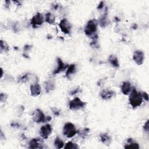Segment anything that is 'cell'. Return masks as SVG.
I'll list each match as a JSON object with an SVG mask.
<instances>
[{
  "label": "cell",
  "instance_id": "obj_29",
  "mask_svg": "<svg viewBox=\"0 0 149 149\" xmlns=\"http://www.w3.org/2000/svg\"><path fill=\"white\" fill-rule=\"evenodd\" d=\"M79 92H80V88L79 87H77V88H76L73 90H72L70 93H69V94L70 95H73L77 93H78Z\"/></svg>",
  "mask_w": 149,
  "mask_h": 149
},
{
  "label": "cell",
  "instance_id": "obj_10",
  "mask_svg": "<svg viewBox=\"0 0 149 149\" xmlns=\"http://www.w3.org/2000/svg\"><path fill=\"white\" fill-rule=\"evenodd\" d=\"M56 61H57V66H56V68L52 72L53 75H55L63 71L64 69H66L69 66L68 64H65L60 58H58Z\"/></svg>",
  "mask_w": 149,
  "mask_h": 149
},
{
  "label": "cell",
  "instance_id": "obj_30",
  "mask_svg": "<svg viewBox=\"0 0 149 149\" xmlns=\"http://www.w3.org/2000/svg\"><path fill=\"white\" fill-rule=\"evenodd\" d=\"M143 129L144 131H146V132H148V120H147L146 122L144 123L143 126Z\"/></svg>",
  "mask_w": 149,
  "mask_h": 149
},
{
  "label": "cell",
  "instance_id": "obj_2",
  "mask_svg": "<svg viewBox=\"0 0 149 149\" xmlns=\"http://www.w3.org/2000/svg\"><path fill=\"white\" fill-rule=\"evenodd\" d=\"M97 26H98V22H97L96 20L95 19L90 20L87 22L84 28L85 34L90 37L96 34L95 33L97 32Z\"/></svg>",
  "mask_w": 149,
  "mask_h": 149
},
{
  "label": "cell",
  "instance_id": "obj_5",
  "mask_svg": "<svg viewBox=\"0 0 149 149\" xmlns=\"http://www.w3.org/2000/svg\"><path fill=\"white\" fill-rule=\"evenodd\" d=\"M33 120L37 123L45 122L46 116L40 109H36L33 113Z\"/></svg>",
  "mask_w": 149,
  "mask_h": 149
},
{
  "label": "cell",
  "instance_id": "obj_12",
  "mask_svg": "<svg viewBox=\"0 0 149 149\" xmlns=\"http://www.w3.org/2000/svg\"><path fill=\"white\" fill-rule=\"evenodd\" d=\"M29 148L31 149H41L44 148V146L40 139L34 138L32 139L29 143Z\"/></svg>",
  "mask_w": 149,
  "mask_h": 149
},
{
  "label": "cell",
  "instance_id": "obj_37",
  "mask_svg": "<svg viewBox=\"0 0 149 149\" xmlns=\"http://www.w3.org/2000/svg\"><path fill=\"white\" fill-rule=\"evenodd\" d=\"M3 76V70H2V69L1 68V77H2Z\"/></svg>",
  "mask_w": 149,
  "mask_h": 149
},
{
  "label": "cell",
  "instance_id": "obj_31",
  "mask_svg": "<svg viewBox=\"0 0 149 149\" xmlns=\"http://www.w3.org/2000/svg\"><path fill=\"white\" fill-rule=\"evenodd\" d=\"M32 48V46L31 45H25L24 47V51L25 52H26L27 51H29Z\"/></svg>",
  "mask_w": 149,
  "mask_h": 149
},
{
  "label": "cell",
  "instance_id": "obj_24",
  "mask_svg": "<svg viewBox=\"0 0 149 149\" xmlns=\"http://www.w3.org/2000/svg\"><path fill=\"white\" fill-rule=\"evenodd\" d=\"M89 131H90V129L88 128L85 127V128H83L77 131V133L79 136L81 138H85L87 136Z\"/></svg>",
  "mask_w": 149,
  "mask_h": 149
},
{
  "label": "cell",
  "instance_id": "obj_36",
  "mask_svg": "<svg viewBox=\"0 0 149 149\" xmlns=\"http://www.w3.org/2000/svg\"><path fill=\"white\" fill-rule=\"evenodd\" d=\"M58 6H59V5L56 3H55V4H52V7L54 9H56L58 8Z\"/></svg>",
  "mask_w": 149,
  "mask_h": 149
},
{
  "label": "cell",
  "instance_id": "obj_16",
  "mask_svg": "<svg viewBox=\"0 0 149 149\" xmlns=\"http://www.w3.org/2000/svg\"><path fill=\"white\" fill-rule=\"evenodd\" d=\"M44 87L46 93H48L52 91H53L55 88V83L54 81L49 80L45 81L44 83Z\"/></svg>",
  "mask_w": 149,
  "mask_h": 149
},
{
  "label": "cell",
  "instance_id": "obj_7",
  "mask_svg": "<svg viewBox=\"0 0 149 149\" xmlns=\"http://www.w3.org/2000/svg\"><path fill=\"white\" fill-rule=\"evenodd\" d=\"M59 27L61 29V30L66 34H68L70 33L71 30H72V25L66 19H62L59 23Z\"/></svg>",
  "mask_w": 149,
  "mask_h": 149
},
{
  "label": "cell",
  "instance_id": "obj_33",
  "mask_svg": "<svg viewBox=\"0 0 149 149\" xmlns=\"http://www.w3.org/2000/svg\"><path fill=\"white\" fill-rule=\"evenodd\" d=\"M104 2L103 1H101L99 4L98 5V6H97V9L98 10H100V9H102L103 8H104Z\"/></svg>",
  "mask_w": 149,
  "mask_h": 149
},
{
  "label": "cell",
  "instance_id": "obj_35",
  "mask_svg": "<svg viewBox=\"0 0 149 149\" xmlns=\"http://www.w3.org/2000/svg\"><path fill=\"white\" fill-rule=\"evenodd\" d=\"M52 111H53L54 114L56 116H58L60 113V111L59 110H58L56 108H55L54 109H52Z\"/></svg>",
  "mask_w": 149,
  "mask_h": 149
},
{
  "label": "cell",
  "instance_id": "obj_34",
  "mask_svg": "<svg viewBox=\"0 0 149 149\" xmlns=\"http://www.w3.org/2000/svg\"><path fill=\"white\" fill-rule=\"evenodd\" d=\"M11 126L14 127H17L19 128L20 127V125L17 122H13L11 123Z\"/></svg>",
  "mask_w": 149,
  "mask_h": 149
},
{
  "label": "cell",
  "instance_id": "obj_27",
  "mask_svg": "<svg viewBox=\"0 0 149 149\" xmlns=\"http://www.w3.org/2000/svg\"><path fill=\"white\" fill-rule=\"evenodd\" d=\"M8 98V95L5 93H1L0 94V101L1 102H5Z\"/></svg>",
  "mask_w": 149,
  "mask_h": 149
},
{
  "label": "cell",
  "instance_id": "obj_20",
  "mask_svg": "<svg viewBox=\"0 0 149 149\" xmlns=\"http://www.w3.org/2000/svg\"><path fill=\"white\" fill-rule=\"evenodd\" d=\"M44 19L45 21L49 24H54L55 22V16L51 12H48L45 14Z\"/></svg>",
  "mask_w": 149,
  "mask_h": 149
},
{
  "label": "cell",
  "instance_id": "obj_17",
  "mask_svg": "<svg viewBox=\"0 0 149 149\" xmlns=\"http://www.w3.org/2000/svg\"><path fill=\"white\" fill-rule=\"evenodd\" d=\"M132 90L131 84L129 81H124L121 86V91L124 95H128Z\"/></svg>",
  "mask_w": 149,
  "mask_h": 149
},
{
  "label": "cell",
  "instance_id": "obj_3",
  "mask_svg": "<svg viewBox=\"0 0 149 149\" xmlns=\"http://www.w3.org/2000/svg\"><path fill=\"white\" fill-rule=\"evenodd\" d=\"M77 133L74 125L71 122L66 123L63 127V134L68 138H72Z\"/></svg>",
  "mask_w": 149,
  "mask_h": 149
},
{
  "label": "cell",
  "instance_id": "obj_22",
  "mask_svg": "<svg viewBox=\"0 0 149 149\" xmlns=\"http://www.w3.org/2000/svg\"><path fill=\"white\" fill-rule=\"evenodd\" d=\"M64 142L63 140L59 137H56L54 140V146L56 148L60 149L63 147H64Z\"/></svg>",
  "mask_w": 149,
  "mask_h": 149
},
{
  "label": "cell",
  "instance_id": "obj_11",
  "mask_svg": "<svg viewBox=\"0 0 149 149\" xmlns=\"http://www.w3.org/2000/svg\"><path fill=\"white\" fill-rule=\"evenodd\" d=\"M100 95L102 99L104 100H108L111 99L115 95V92L112 90L109 89L102 90L100 92Z\"/></svg>",
  "mask_w": 149,
  "mask_h": 149
},
{
  "label": "cell",
  "instance_id": "obj_28",
  "mask_svg": "<svg viewBox=\"0 0 149 149\" xmlns=\"http://www.w3.org/2000/svg\"><path fill=\"white\" fill-rule=\"evenodd\" d=\"M90 45L91 47L93 48H99V44H98V42L97 40H93V41L90 43Z\"/></svg>",
  "mask_w": 149,
  "mask_h": 149
},
{
  "label": "cell",
  "instance_id": "obj_23",
  "mask_svg": "<svg viewBox=\"0 0 149 149\" xmlns=\"http://www.w3.org/2000/svg\"><path fill=\"white\" fill-rule=\"evenodd\" d=\"M32 74H30V73H26L22 75L19 79V81L22 83H25L27 82L29 79H30V77Z\"/></svg>",
  "mask_w": 149,
  "mask_h": 149
},
{
  "label": "cell",
  "instance_id": "obj_14",
  "mask_svg": "<svg viewBox=\"0 0 149 149\" xmlns=\"http://www.w3.org/2000/svg\"><path fill=\"white\" fill-rule=\"evenodd\" d=\"M101 141L106 146H110L112 142L111 136L107 133H102L100 134Z\"/></svg>",
  "mask_w": 149,
  "mask_h": 149
},
{
  "label": "cell",
  "instance_id": "obj_4",
  "mask_svg": "<svg viewBox=\"0 0 149 149\" xmlns=\"http://www.w3.org/2000/svg\"><path fill=\"white\" fill-rule=\"evenodd\" d=\"M86 103L83 101L79 97H75L69 102V108L70 110L77 111L83 108L86 106Z\"/></svg>",
  "mask_w": 149,
  "mask_h": 149
},
{
  "label": "cell",
  "instance_id": "obj_18",
  "mask_svg": "<svg viewBox=\"0 0 149 149\" xmlns=\"http://www.w3.org/2000/svg\"><path fill=\"white\" fill-rule=\"evenodd\" d=\"M77 71V67L76 65L74 63H72L69 65L68 68H67L66 72V77L68 79H70L71 76L74 74Z\"/></svg>",
  "mask_w": 149,
  "mask_h": 149
},
{
  "label": "cell",
  "instance_id": "obj_9",
  "mask_svg": "<svg viewBox=\"0 0 149 149\" xmlns=\"http://www.w3.org/2000/svg\"><path fill=\"white\" fill-rule=\"evenodd\" d=\"M133 59L134 62L138 65L143 63L144 60V54L141 50H136L133 55Z\"/></svg>",
  "mask_w": 149,
  "mask_h": 149
},
{
  "label": "cell",
  "instance_id": "obj_13",
  "mask_svg": "<svg viewBox=\"0 0 149 149\" xmlns=\"http://www.w3.org/2000/svg\"><path fill=\"white\" fill-rule=\"evenodd\" d=\"M30 90L31 95L33 97H37L39 95H40L41 93V87L37 82H36L35 83L31 84Z\"/></svg>",
  "mask_w": 149,
  "mask_h": 149
},
{
  "label": "cell",
  "instance_id": "obj_25",
  "mask_svg": "<svg viewBox=\"0 0 149 149\" xmlns=\"http://www.w3.org/2000/svg\"><path fill=\"white\" fill-rule=\"evenodd\" d=\"M0 48H1V52H8L9 51V45H8V44L6 43V41H3L2 40H1L0 41Z\"/></svg>",
  "mask_w": 149,
  "mask_h": 149
},
{
  "label": "cell",
  "instance_id": "obj_8",
  "mask_svg": "<svg viewBox=\"0 0 149 149\" xmlns=\"http://www.w3.org/2000/svg\"><path fill=\"white\" fill-rule=\"evenodd\" d=\"M52 127L51 125L47 123L40 127V134L41 137L44 139H47L49 137L50 134L52 133Z\"/></svg>",
  "mask_w": 149,
  "mask_h": 149
},
{
  "label": "cell",
  "instance_id": "obj_26",
  "mask_svg": "<svg viewBox=\"0 0 149 149\" xmlns=\"http://www.w3.org/2000/svg\"><path fill=\"white\" fill-rule=\"evenodd\" d=\"M79 148L78 145L72 141H68L64 146L65 149H78Z\"/></svg>",
  "mask_w": 149,
  "mask_h": 149
},
{
  "label": "cell",
  "instance_id": "obj_6",
  "mask_svg": "<svg viewBox=\"0 0 149 149\" xmlns=\"http://www.w3.org/2000/svg\"><path fill=\"white\" fill-rule=\"evenodd\" d=\"M44 20V18L42 14L38 12L34 16H33L31 19L30 23L33 28H37L43 23Z\"/></svg>",
  "mask_w": 149,
  "mask_h": 149
},
{
  "label": "cell",
  "instance_id": "obj_19",
  "mask_svg": "<svg viewBox=\"0 0 149 149\" xmlns=\"http://www.w3.org/2000/svg\"><path fill=\"white\" fill-rule=\"evenodd\" d=\"M109 22L108 19V15L107 12H105L104 15L100 18L99 24L101 27H105L109 24Z\"/></svg>",
  "mask_w": 149,
  "mask_h": 149
},
{
  "label": "cell",
  "instance_id": "obj_32",
  "mask_svg": "<svg viewBox=\"0 0 149 149\" xmlns=\"http://www.w3.org/2000/svg\"><path fill=\"white\" fill-rule=\"evenodd\" d=\"M142 94V97H143V98H144V100H146L147 101H148V95L147 93L146 92H143L141 93Z\"/></svg>",
  "mask_w": 149,
  "mask_h": 149
},
{
  "label": "cell",
  "instance_id": "obj_1",
  "mask_svg": "<svg viewBox=\"0 0 149 149\" xmlns=\"http://www.w3.org/2000/svg\"><path fill=\"white\" fill-rule=\"evenodd\" d=\"M129 102L133 108L139 107L143 102V97L141 93L137 91L135 88H133L131 90L129 95Z\"/></svg>",
  "mask_w": 149,
  "mask_h": 149
},
{
  "label": "cell",
  "instance_id": "obj_15",
  "mask_svg": "<svg viewBox=\"0 0 149 149\" xmlns=\"http://www.w3.org/2000/svg\"><path fill=\"white\" fill-rule=\"evenodd\" d=\"M124 148H139V145L133 139L129 138L126 140V143L124 144Z\"/></svg>",
  "mask_w": 149,
  "mask_h": 149
},
{
  "label": "cell",
  "instance_id": "obj_21",
  "mask_svg": "<svg viewBox=\"0 0 149 149\" xmlns=\"http://www.w3.org/2000/svg\"><path fill=\"white\" fill-rule=\"evenodd\" d=\"M108 61L115 68H118L119 66V63L118 58L114 55H110L108 58Z\"/></svg>",
  "mask_w": 149,
  "mask_h": 149
}]
</instances>
